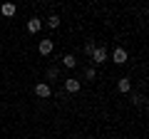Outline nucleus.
Returning <instances> with one entry per match:
<instances>
[{
	"label": "nucleus",
	"instance_id": "obj_1",
	"mask_svg": "<svg viewBox=\"0 0 149 139\" xmlns=\"http://www.w3.org/2000/svg\"><path fill=\"white\" fill-rule=\"evenodd\" d=\"M80 80H74V77H70V80H65V90L67 92H72V95H77V92H80Z\"/></svg>",
	"mask_w": 149,
	"mask_h": 139
},
{
	"label": "nucleus",
	"instance_id": "obj_2",
	"mask_svg": "<svg viewBox=\"0 0 149 139\" xmlns=\"http://www.w3.org/2000/svg\"><path fill=\"white\" fill-rule=\"evenodd\" d=\"M92 60H95L97 65L104 62V60H107V50L104 47H95V50H92Z\"/></svg>",
	"mask_w": 149,
	"mask_h": 139
},
{
	"label": "nucleus",
	"instance_id": "obj_3",
	"mask_svg": "<svg viewBox=\"0 0 149 139\" xmlns=\"http://www.w3.org/2000/svg\"><path fill=\"white\" fill-rule=\"evenodd\" d=\"M35 95L37 97H50V95H52V90H50V85L40 82V85H35Z\"/></svg>",
	"mask_w": 149,
	"mask_h": 139
},
{
	"label": "nucleus",
	"instance_id": "obj_4",
	"mask_svg": "<svg viewBox=\"0 0 149 139\" xmlns=\"http://www.w3.org/2000/svg\"><path fill=\"white\" fill-rule=\"evenodd\" d=\"M52 47H55V42H52V40H42L37 50H40V55H50V52H52Z\"/></svg>",
	"mask_w": 149,
	"mask_h": 139
},
{
	"label": "nucleus",
	"instance_id": "obj_5",
	"mask_svg": "<svg viewBox=\"0 0 149 139\" xmlns=\"http://www.w3.org/2000/svg\"><path fill=\"white\" fill-rule=\"evenodd\" d=\"M40 27H42V20H40V17H30V20H27V30L30 32H37Z\"/></svg>",
	"mask_w": 149,
	"mask_h": 139
},
{
	"label": "nucleus",
	"instance_id": "obj_6",
	"mask_svg": "<svg viewBox=\"0 0 149 139\" xmlns=\"http://www.w3.org/2000/svg\"><path fill=\"white\" fill-rule=\"evenodd\" d=\"M114 62H117V65H124V62H127V52H124L122 47L114 50Z\"/></svg>",
	"mask_w": 149,
	"mask_h": 139
},
{
	"label": "nucleus",
	"instance_id": "obj_7",
	"mask_svg": "<svg viewBox=\"0 0 149 139\" xmlns=\"http://www.w3.org/2000/svg\"><path fill=\"white\" fill-rule=\"evenodd\" d=\"M0 13H3L5 17H13V15H15V5H13V3H5V5L0 8Z\"/></svg>",
	"mask_w": 149,
	"mask_h": 139
},
{
	"label": "nucleus",
	"instance_id": "obj_8",
	"mask_svg": "<svg viewBox=\"0 0 149 139\" xmlns=\"http://www.w3.org/2000/svg\"><path fill=\"white\" fill-rule=\"evenodd\" d=\"M117 87H119V92H129V90H132V82H129V77H122Z\"/></svg>",
	"mask_w": 149,
	"mask_h": 139
},
{
	"label": "nucleus",
	"instance_id": "obj_9",
	"mask_svg": "<svg viewBox=\"0 0 149 139\" xmlns=\"http://www.w3.org/2000/svg\"><path fill=\"white\" fill-rule=\"evenodd\" d=\"M62 65H65V67H74V65H77L74 55H65V57H62Z\"/></svg>",
	"mask_w": 149,
	"mask_h": 139
},
{
	"label": "nucleus",
	"instance_id": "obj_10",
	"mask_svg": "<svg viewBox=\"0 0 149 139\" xmlns=\"http://www.w3.org/2000/svg\"><path fill=\"white\" fill-rule=\"evenodd\" d=\"M47 27H52V30H55V27H60V17L57 15H50L47 17Z\"/></svg>",
	"mask_w": 149,
	"mask_h": 139
}]
</instances>
